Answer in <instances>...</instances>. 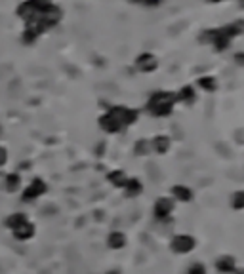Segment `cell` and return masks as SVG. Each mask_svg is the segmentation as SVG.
<instances>
[{"label": "cell", "instance_id": "cell-1", "mask_svg": "<svg viewBox=\"0 0 244 274\" xmlns=\"http://www.w3.org/2000/svg\"><path fill=\"white\" fill-rule=\"evenodd\" d=\"M44 192H46V183H44L42 179H32L31 183L27 185V189L23 190L21 200L32 202V200H36L38 196H42Z\"/></svg>", "mask_w": 244, "mask_h": 274}, {"label": "cell", "instance_id": "cell-2", "mask_svg": "<svg viewBox=\"0 0 244 274\" xmlns=\"http://www.w3.org/2000/svg\"><path fill=\"white\" fill-rule=\"evenodd\" d=\"M32 236H34V225H32L31 221L23 223L19 229H15V231H13V238H15V240H19V242L31 240Z\"/></svg>", "mask_w": 244, "mask_h": 274}, {"label": "cell", "instance_id": "cell-3", "mask_svg": "<svg viewBox=\"0 0 244 274\" xmlns=\"http://www.w3.org/2000/svg\"><path fill=\"white\" fill-rule=\"evenodd\" d=\"M27 221H29V219H27L25 213H11L10 217H6L4 225H6V229H10V231L13 232L15 229H19L23 223H27Z\"/></svg>", "mask_w": 244, "mask_h": 274}, {"label": "cell", "instance_id": "cell-4", "mask_svg": "<svg viewBox=\"0 0 244 274\" xmlns=\"http://www.w3.org/2000/svg\"><path fill=\"white\" fill-rule=\"evenodd\" d=\"M4 181H6V190H8V192L17 190L19 189V185H21V177H19L17 173H8Z\"/></svg>", "mask_w": 244, "mask_h": 274}, {"label": "cell", "instance_id": "cell-5", "mask_svg": "<svg viewBox=\"0 0 244 274\" xmlns=\"http://www.w3.org/2000/svg\"><path fill=\"white\" fill-rule=\"evenodd\" d=\"M6 162H8V150L4 147H0V168H2Z\"/></svg>", "mask_w": 244, "mask_h": 274}, {"label": "cell", "instance_id": "cell-6", "mask_svg": "<svg viewBox=\"0 0 244 274\" xmlns=\"http://www.w3.org/2000/svg\"><path fill=\"white\" fill-rule=\"evenodd\" d=\"M31 2L36 6V8H46V6H50V0H31Z\"/></svg>", "mask_w": 244, "mask_h": 274}, {"label": "cell", "instance_id": "cell-7", "mask_svg": "<svg viewBox=\"0 0 244 274\" xmlns=\"http://www.w3.org/2000/svg\"><path fill=\"white\" fill-rule=\"evenodd\" d=\"M0 136H2V128H0Z\"/></svg>", "mask_w": 244, "mask_h": 274}]
</instances>
